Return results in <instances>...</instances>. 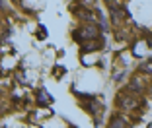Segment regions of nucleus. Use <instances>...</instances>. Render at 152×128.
Instances as JSON below:
<instances>
[{
    "label": "nucleus",
    "instance_id": "nucleus-1",
    "mask_svg": "<svg viewBox=\"0 0 152 128\" xmlns=\"http://www.w3.org/2000/svg\"><path fill=\"white\" fill-rule=\"evenodd\" d=\"M37 99H39V105H49L51 103V97H49V93L45 91L43 88L37 91Z\"/></svg>",
    "mask_w": 152,
    "mask_h": 128
},
{
    "label": "nucleus",
    "instance_id": "nucleus-2",
    "mask_svg": "<svg viewBox=\"0 0 152 128\" xmlns=\"http://www.w3.org/2000/svg\"><path fill=\"white\" fill-rule=\"evenodd\" d=\"M109 126H129V122H125V119H121V116H113Z\"/></svg>",
    "mask_w": 152,
    "mask_h": 128
},
{
    "label": "nucleus",
    "instance_id": "nucleus-3",
    "mask_svg": "<svg viewBox=\"0 0 152 128\" xmlns=\"http://www.w3.org/2000/svg\"><path fill=\"white\" fill-rule=\"evenodd\" d=\"M140 70H144V72H152V62H144L142 66H140Z\"/></svg>",
    "mask_w": 152,
    "mask_h": 128
}]
</instances>
